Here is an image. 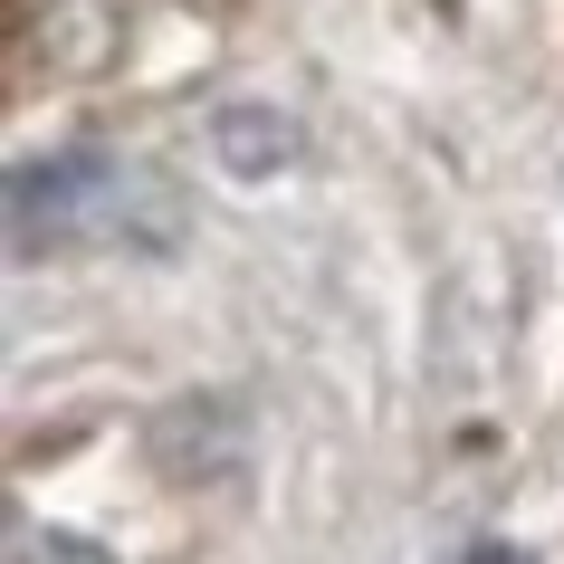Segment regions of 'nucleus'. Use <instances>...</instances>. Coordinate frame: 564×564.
Here are the masks:
<instances>
[{"mask_svg":"<svg viewBox=\"0 0 564 564\" xmlns=\"http://www.w3.org/2000/svg\"><path fill=\"white\" fill-rule=\"evenodd\" d=\"M210 153H220V173L268 182V173L297 163V124L278 116V106H220V116H210Z\"/></svg>","mask_w":564,"mask_h":564,"instance_id":"f03ea898","label":"nucleus"},{"mask_svg":"<svg viewBox=\"0 0 564 564\" xmlns=\"http://www.w3.org/2000/svg\"><path fill=\"white\" fill-rule=\"evenodd\" d=\"M124 58V10L116 0H10V67L20 87H87Z\"/></svg>","mask_w":564,"mask_h":564,"instance_id":"f257e3e1","label":"nucleus"}]
</instances>
